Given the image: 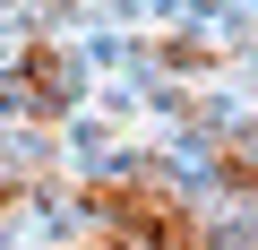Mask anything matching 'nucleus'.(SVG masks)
<instances>
[{
  "mask_svg": "<svg viewBox=\"0 0 258 250\" xmlns=\"http://www.w3.org/2000/svg\"><path fill=\"white\" fill-rule=\"evenodd\" d=\"M9 95H18V112L60 121V112L78 104V61H69L60 43H26V52L9 61Z\"/></svg>",
  "mask_w": 258,
  "mask_h": 250,
  "instance_id": "nucleus-1",
  "label": "nucleus"
},
{
  "mask_svg": "<svg viewBox=\"0 0 258 250\" xmlns=\"http://www.w3.org/2000/svg\"><path fill=\"white\" fill-rule=\"evenodd\" d=\"M215 190L258 198V138H215Z\"/></svg>",
  "mask_w": 258,
  "mask_h": 250,
  "instance_id": "nucleus-2",
  "label": "nucleus"
}]
</instances>
